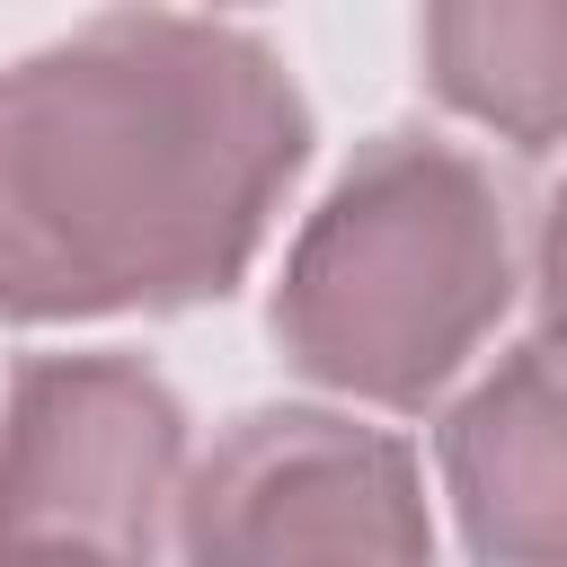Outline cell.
<instances>
[{"mask_svg":"<svg viewBox=\"0 0 567 567\" xmlns=\"http://www.w3.org/2000/svg\"><path fill=\"white\" fill-rule=\"evenodd\" d=\"M310 159L292 71L221 18L124 9L0 71V310H186L248 275Z\"/></svg>","mask_w":567,"mask_h":567,"instance_id":"1","label":"cell"},{"mask_svg":"<svg viewBox=\"0 0 567 567\" xmlns=\"http://www.w3.org/2000/svg\"><path fill=\"white\" fill-rule=\"evenodd\" d=\"M514 301V213L496 177L425 133H381L284 257V354L354 399L416 408Z\"/></svg>","mask_w":567,"mask_h":567,"instance_id":"2","label":"cell"},{"mask_svg":"<svg viewBox=\"0 0 567 567\" xmlns=\"http://www.w3.org/2000/svg\"><path fill=\"white\" fill-rule=\"evenodd\" d=\"M186 416L133 354H35L0 408V567H151Z\"/></svg>","mask_w":567,"mask_h":567,"instance_id":"3","label":"cell"},{"mask_svg":"<svg viewBox=\"0 0 567 567\" xmlns=\"http://www.w3.org/2000/svg\"><path fill=\"white\" fill-rule=\"evenodd\" d=\"M425 549L416 461L381 425L257 408L177 478L186 567H425Z\"/></svg>","mask_w":567,"mask_h":567,"instance_id":"4","label":"cell"},{"mask_svg":"<svg viewBox=\"0 0 567 567\" xmlns=\"http://www.w3.org/2000/svg\"><path fill=\"white\" fill-rule=\"evenodd\" d=\"M443 478L461 532L487 567H558L567 549V470H558V363L514 346L443 425Z\"/></svg>","mask_w":567,"mask_h":567,"instance_id":"5","label":"cell"},{"mask_svg":"<svg viewBox=\"0 0 567 567\" xmlns=\"http://www.w3.org/2000/svg\"><path fill=\"white\" fill-rule=\"evenodd\" d=\"M558 44H567L558 0H496V9H434L425 18L434 89L452 106L505 124L523 151L558 142Z\"/></svg>","mask_w":567,"mask_h":567,"instance_id":"6","label":"cell"}]
</instances>
